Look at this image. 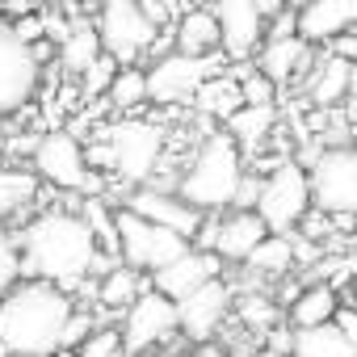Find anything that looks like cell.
I'll list each match as a JSON object with an SVG mask.
<instances>
[{
	"mask_svg": "<svg viewBox=\"0 0 357 357\" xmlns=\"http://www.w3.org/2000/svg\"><path fill=\"white\" fill-rule=\"evenodd\" d=\"M13 231H17V244H22L26 278L55 282L72 294H76V286H93V278H101L109 265H118L97 248L80 211L47 206Z\"/></svg>",
	"mask_w": 357,
	"mask_h": 357,
	"instance_id": "1",
	"label": "cell"
},
{
	"mask_svg": "<svg viewBox=\"0 0 357 357\" xmlns=\"http://www.w3.org/2000/svg\"><path fill=\"white\" fill-rule=\"evenodd\" d=\"M76 294L43 282L22 278L0 298V357H55L68 344V324L76 315Z\"/></svg>",
	"mask_w": 357,
	"mask_h": 357,
	"instance_id": "2",
	"label": "cell"
},
{
	"mask_svg": "<svg viewBox=\"0 0 357 357\" xmlns=\"http://www.w3.org/2000/svg\"><path fill=\"white\" fill-rule=\"evenodd\" d=\"M248 176V155L240 151V143L227 130H211L194 155L185 160V168L176 172V194H181L194 211L202 215H223L236 206L240 185Z\"/></svg>",
	"mask_w": 357,
	"mask_h": 357,
	"instance_id": "3",
	"label": "cell"
},
{
	"mask_svg": "<svg viewBox=\"0 0 357 357\" xmlns=\"http://www.w3.org/2000/svg\"><path fill=\"white\" fill-rule=\"evenodd\" d=\"M97 43H101V55H109L118 68H139V59L155 55L160 17L143 0H101Z\"/></svg>",
	"mask_w": 357,
	"mask_h": 357,
	"instance_id": "4",
	"label": "cell"
},
{
	"mask_svg": "<svg viewBox=\"0 0 357 357\" xmlns=\"http://www.w3.org/2000/svg\"><path fill=\"white\" fill-rule=\"evenodd\" d=\"M30 168H34L38 181L47 190H55V194L101 198V176L89 168L84 139L76 130H47V135H38V143L30 151Z\"/></svg>",
	"mask_w": 357,
	"mask_h": 357,
	"instance_id": "5",
	"label": "cell"
},
{
	"mask_svg": "<svg viewBox=\"0 0 357 357\" xmlns=\"http://www.w3.org/2000/svg\"><path fill=\"white\" fill-rule=\"evenodd\" d=\"M101 143L109 147V172L126 185H155V168L168 151V139L147 118H114L101 130Z\"/></svg>",
	"mask_w": 357,
	"mask_h": 357,
	"instance_id": "6",
	"label": "cell"
},
{
	"mask_svg": "<svg viewBox=\"0 0 357 357\" xmlns=\"http://www.w3.org/2000/svg\"><path fill=\"white\" fill-rule=\"evenodd\" d=\"M261 215V223L269 227V236H298L303 223L311 219L315 202H311V176L307 164L282 160L269 172H261V198L252 206Z\"/></svg>",
	"mask_w": 357,
	"mask_h": 357,
	"instance_id": "7",
	"label": "cell"
},
{
	"mask_svg": "<svg viewBox=\"0 0 357 357\" xmlns=\"http://www.w3.org/2000/svg\"><path fill=\"white\" fill-rule=\"evenodd\" d=\"M43 43H26L9 17H0V122L34 105L43 89Z\"/></svg>",
	"mask_w": 357,
	"mask_h": 357,
	"instance_id": "8",
	"label": "cell"
},
{
	"mask_svg": "<svg viewBox=\"0 0 357 357\" xmlns=\"http://www.w3.org/2000/svg\"><path fill=\"white\" fill-rule=\"evenodd\" d=\"M311 176V202L319 215L332 219H357V147L353 143H328L307 164Z\"/></svg>",
	"mask_w": 357,
	"mask_h": 357,
	"instance_id": "9",
	"label": "cell"
},
{
	"mask_svg": "<svg viewBox=\"0 0 357 357\" xmlns=\"http://www.w3.org/2000/svg\"><path fill=\"white\" fill-rule=\"evenodd\" d=\"M286 5L273 0H211V13L219 22L223 59L227 63H257L261 47L269 43V26Z\"/></svg>",
	"mask_w": 357,
	"mask_h": 357,
	"instance_id": "10",
	"label": "cell"
},
{
	"mask_svg": "<svg viewBox=\"0 0 357 357\" xmlns=\"http://www.w3.org/2000/svg\"><path fill=\"white\" fill-rule=\"evenodd\" d=\"M118 332H122V349L126 357H139V353H160L168 344L181 340V315H176V303L164 298L160 290H143L126 315L118 319Z\"/></svg>",
	"mask_w": 357,
	"mask_h": 357,
	"instance_id": "11",
	"label": "cell"
},
{
	"mask_svg": "<svg viewBox=\"0 0 357 357\" xmlns=\"http://www.w3.org/2000/svg\"><path fill=\"white\" fill-rule=\"evenodd\" d=\"M194 244L190 240H181L176 231H168V227H160V223H147V219H139L135 211H126V206H118V261L122 265H130V269H139V273H160L164 265H172L176 257H185Z\"/></svg>",
	"mask_w": 357,
	"mask_h": 357,
	"instance_id": "12",
	"label": "cell"
},
{
	"mask_svg": "<svg viewBox=\"0 0 357 357\" xmlns=\"http://www.w3.org/2000/svg\"><path fill=\"white\" fill-rule=\"evenodd\" d=\"M223 55L215 59H194L181 51H164L151 68H147V101L155 105H181V101H198V93L223 72L219 68ZM227 63V59H223Z\"/></svg>",
	"mask_w": 357,
	"mask_h": 357,
	"instance_id": "13",
	"label": "cell"
},
{
	"mask_svg": "<svg viewBox=\"0 0 357 357\" xmlns=\"http://www.w3.org/2000/svg\"><path fill=\"white\" fill-rule=\"evenodd\" d=\"M265 236H269V227L261 223L257 211L231 206V211H223V215H206L202 231L194 236V248L215 252L227 269H240V265L257 252V244H261Z\"/></svg>",
	"mask_w": 357,
	"mask_h": 357,
	"instance_id": "14",
	"label": "cell"
},
{
	"mask_svg": "<svg viewBox=\"0 0 357 357\" xmlns=\"http://www.w3.org/2000/svg\"><path fill=\"white\" fill-rule=\"evenodd\" d=\"M231 311H236V282L231 278H219V282L194 290L185 303H176V315H181V340L190 349L194 344H215L227 332Z\"/></svg>",
	"mask_w": 357,
	"mask_h": 357,
	"instance_id": "15",
	"label": "cell"
},
{
	"mask_svg": "<svg viewBox=\"0 0 357 357\" xmlns=\"http://www.w3.org/2000/svg\"><path fill=\"white\" fill-rule=\"evenodd\" d=\"M126 211H135L139 219H147V223H160V227H168V231H176L181 240H190L194 244V236L202 231V223H206V215L202 211H194L181 194H176L172 185H139V190H130L126 194V202H122Z\"/></svg>",
	"mask_w": 357,
	"mask_h": 357,
	"instance_id": "16",
	"label": "cell"
},
{
	"mask_svg": "<svg viewBox=\"0 0 357 357\" xmlns=\"http://www.w3.org/2000/svg\"><path fill=\"white\" fill-rule=\"evenodd\" d=\"M294 34L311 47L340 43L357 34V0H298L294 9Z\"/></svg>",
	"mask_w": 357,
	"mask_h": 357,
	"instance_id": "17",
	"label": "cell"
},
{
	"mask_svg": "<svg viewBox=\"0 0 357 357\" xmlns=\"http://www.w3.org/2000/svg\"><path fill=\"white\" fill-rule=\"evenodd\" d=\"M219 278H227V265H223L215 252L190 248L185 257H176L172 265H164V269H160V273H151L147 282H151V290H160L164 298L185 303L194 290H202V286H211V282H219Z\"/></svg>",
	"mask_w": 357,
	"mask_h": 357,
	"instance_id": "18",
	"label": "cell"
},
{
	"mask_svg": "<svg viewBox=\"0 0 357 357\" xmlns=\"http://www.w3.org/2000/svg\"><path fill=\"white\" fill-rule=\"evenodd\" d=\"M151 282H147V273H139V269H130V265H109L101 278H93V307L101 311V315H126V307L147 290Z\"/></svg>",
	"mask_w": 357,
	"mask_h": 357,
	"instance_id": "19",
	"label": "cell"
},
{
	"mask_svg": "<svg viewBox=\"0 0 357 357\" xmlns=\"http://www.w3.org/2000/svg\"><path fill=\"white\" fill-rule=\"evenodd\" d=\"M172 51L194 55V59H215V55H223V38H219V22H215L211 5L185 9L181 17H176V30H172Z\"/></svg>",
	"mask_w": 357,
	"mask_h": 357,
	"instance_id": "20",
	"label": "cell"
},
{
	"mask_svg": "<svg viewBox=\"0 0 357 357\" xmlns=\"http://www.w3.org/2000/svg\"><path fill=\"white\" fill-rule=\"evenodd\" d=\"M38 198H43V181L34 176V168L0 164V227H13L22 215H30Z\"/></svg>",
	"mask_w": 357,
	"mask_h": 357,
	"instance_id": "21",
	"label": "cell"
},
{
	"mask_svg": "<svg viewBox=\"0 0 357 357\" xmlns=\"http://www.w3.org/2000/svg\"><path fill=\"white\" fill-rule=\"evenodd\" d=\"M336 311H340V290H336L332 282H311V286H303V290L290 298L286 324H290L294 332H298V328H324V324L336 319Z\"/></svg>",
	"mask_w": 357,
	"mask_h": 357,
	"instance_id": "22",
	"label": "cell"
},
{
	"mask_svg": "<svg viewBox=\"0 0 357 357\" xmlns=\"http://www.w3.org/2000/svg\"><path fill=\"white\" fill-rule=\"evenodd\" d=\"M311 63V43H303L298 34H286V38H269L257 55V72L269 76L273 84H290L303 68Z\"/></svg>",
	"mask_w": 357,
	"mask_h": 357,
	"instance_id": "23",
	"label": "cell"
},
{
	"mask_svg": "<svg viewBox=\"0 0 357 357\" xmlns=\"http://www.w3.org/2000/svg\"><path fill=\"white\" fill-rule=\"evenodd\" d=\"M298 265V236H265L257 244V252L240 265V273H257V278H286Z\"/></svg>",
	"mask_w": 357,
	"mask_h": 357,
	"instance_id": "24",
	"label": "cell"
},
{
	"mask_svg": "<svg viewBox=\"0 0 357 357\" xmlns=\"http://www.w3.org/2000/svg\"><path fill=\"white\" fill-rule=\"evenodd\" d=\"M278 109L273 105H240L231 118H227V135L240 143V151L244 155H257V147H265V139H269V130H273V118Z\"/></svg>",
	"mask_w": 357,
	"mask_h": 357,
	"instance_id": "25",
	"label": "cell"
},
{
	"mask_svg": "<svg viewBox=\"0 0 357 357\" xmlns=\"http://www.w3.org/2000/svg\"><path fill=\"white\" fill-rule=\"evenodd\" d=\"M290 357H357V344L340 336L336 324L324 328H298L290 340Z\"/></svg>",
	"mask_w": 357,
	"mask_h": 357,
	"instance_id": "26",
	"label": "cell"
},
{
	"mask_svg": "<svg viewBox=\"0 0 357 357\" xmlns=\"http://www.w3.org/2000/svg\"><path fill=\"white\" fill-rule=\"evenodd\" d=\"M344 93H353V63L340 55H328L315 72H311V101L315 105H336Z\"/></svg>",
	"mask_w": 357,
	"mask_h": 357,
	"instance_id": "27",
	"label": "cell"
},
{
	"mask_svg": "<svg viewBox=\"0 0 357 357\" xmlns=\"http://www.w3.org/2000/svg\"><path fill=\"white\" fill-rule=\"evenodd\" d=\"M105 105L114 114H135L139 105H147V68H118L109 93H105Z\"/></svg>",
	"mask_w": 357,
	"mask_h": 357,
	"instance_id": "28",
	"label": "cell"
},
{
	"mask_svg": "<svg viewBox=\"0 0 357 357\" xmlns=\"http://www.w3.org/2000/svg\"><path fill=\"white\" fill-rule=\"evenodd\" d=\"M59 59H63V68H68V72L84 76V72H89V63H97V59H101L97 30H72V34L63 38V51H59Z\"/></svg>",
	"mask_w": 357,
	"mask_h": 357,
	"instance_id": "29",
	"label": "cell"
},
{
	"mask_svg": "<svg viewBox=\"0 0 357 357\" xmlns=\"http://www.w3.org/2000/svg\"><path fill=\"white\" fill-rule=\"evenodd\" d=\"M22 278H26V265H22L17 231H13V227H0V298H5Z\"/></svg>",
	"mask_w": 357,
	"mask_h": 357,
	"instance_id": "30",
	"label": "cell"
},
{
	"mask_svg": "<svg viewBox=\"0 0 357 357\" xmlns=\"http://www.w3.org/2000/svg\"><path fill=\"white\" fill-rule=\"evenodd\" d=\"M76 357H126L118 324H97V328L89 332V340L76 349Z\"/></svg>",
	"mask_w": 357,
	"mask_h": 357,
	"instance_id": "31",
	"label": "cell"
},
{
	"mask_svg": "<svg viewBox=\"0 0 357 357\" xmlns=\"http://www.w3.org/2000/svg\"><path fill=\"white\" fill-rule=\"evenodd\" d=\"M273 97H278V84L269 76H261L257 68L244 72V80H240V101L244 105H273Z\"/></svg>",
	"mask_w": 357,
	"mask_h": 357,
	"instance_id": "32",
	"label": "cell"
},
{
	"mask_svg": "<svg viewBox=\"0 0 357 357\" xmlns=\"http://www.w3.org/2000/svg\"><path fill=\"white\" fill-rule=\"evenodd\" d=\"M114 76H118V63H114L109 55H101V59L89 63V72H84V93H89V97H105L109 84H114Z\"/></svg>",
	"mask_w": 357,
	"mask_h": 357,
	"instance_id": "33",
	"label": "cell"
},
{
	"mask_svg": "<svg viewBox=\"0 0 357 357\" xmlns=\"http://www.w3.org/2000/svg\"><path fill=\"white\" fill-rule=\"evenodd\" d=\"M336 328H340V336L344 340H353L357 344V303H340V311H336V319H332Z\"/></svg>",
	"mask_w": 357,
	"mask_h": 357,
	"instance_id": "34",
	"label": "cell"
},
{
	"mask_svg": "<svg viewBox=\"0 0 357 357\" xmlns=\"http://www.w3.org/2000/svg\"><path fill=\"white\" fill-rule=\"evenodd\" d=\"M181 357H227V349H223V344H194V349L181 353Z\"/></svg>",
	"mask_w": 357,
	"mask_h": 357,
	"instance_id": "35",
	"label": "cell"
},
{
	"mask_svg": "<svg viewBox=\"0 0 357 357\" xmlns=\"http://www.w3.org/2000/svg\"><path fill=\"white\" fill-rule=\"evenodd\" d=\"M248 357H286V353H278V349H269V344H261V349H252Z\"/></svg>",
	"mask_w": 357,
	"mask_h": 357,
	"instance_id": "36",
	"label": "cell"
},
{
	"mask_svg": "<svg viewBox=\"0 0 357 357\" xmlns=\"http://www.w3.org/2000/svg\"><path fill=\"white\" fill-rule=\"evenodd\" d=\"M349 143H353V147H357V122H353V139H349Z\"/></svg>",
	"mask_w": 357,
	"mask_h": 357,
	"instance_id": "37",
	"label": "cell"
},
{
	"mask_svg": "<svg viewBox=\"0 0 357 357\" xmlns=\"http://www.w3.org/2000/svg\"><path fill=\"white\" fill-rule=\"evenodd\" d=\"M55 357H76V353H68V349H63V353H55Z\"/></svg>",
	"mask_w": 357,
	"mask_h": 357,
	"instance_id": "38",
	"label": "cell"
},
{
	"mask_svg": "<svg viewBox=\"0 0 357 357\" xmlns=\"http://www.w3.org/2000/svg\"><path fill=\"white\" fill-rule=\"evenodd\" d=\"M273 5H294V0H273Z\"/></svg>",
	"mask_w": 357,
	"mask_h": 357,
	"instance_id": "39",
	"label": "cell"
},
{
	"mask_svg": "<svg viewBox=\"0 0 357 357\" xmlns=\"http://www.w3.org/2000/svg\"><path fill=\"white\" fill-rule=\"evenodd\" d=\"M349 269H357V261H349Z\"/></svg>",
	"mask_w": 357,
	"mask_h": 357,
	"instance_id": "40",
	"label": "cell"
},
{
	"mask_svg": "<svg viewBox=\"0 0 357 357\" xmlns=\"http://www.w3.org/2000/svg\"><path fill=\"white\" fill-rule=\"evenodd\" d=\"M139 357H155V353H139Z\"/></svg>",
	"mask_w": 357,
	"mask_h": 357,
	"instance_id": "41",
	"label": "cell"
}]
</instances>
